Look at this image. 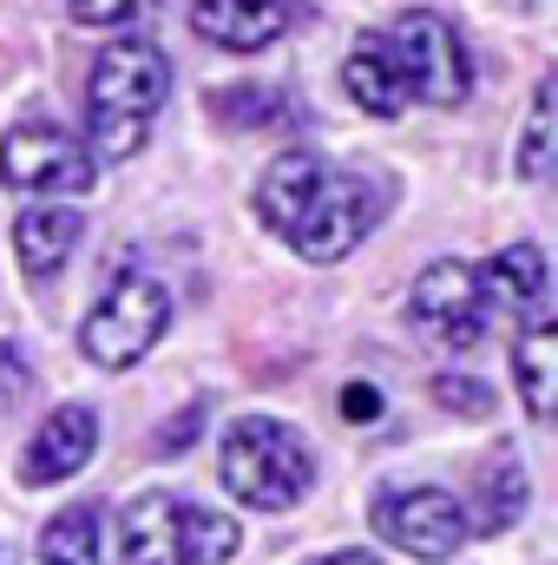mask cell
I'll return each mask as SVG.
<instances>
[{
	"mask_svg": "<svg viewBox=\"0 0 558 565\" xmlns=\"http://www.w3.org/2000/svg\"><path fill=\"white\" fill-rule=\"evenodd\" d=\"M151 7H158V0H66V13H73L79 26H126V20H139Z\"/></svg>",
	"mask_w": 558,
	"mask_h": 565,
	"instance_id": "7402d4cb",
	"label": "cell"
},
{
	"mask_svg": "<svg viewBox=\"0 0 558 565\" xmlns=\"http://www.w3.org/2000/svg\"><path fill=\"white\" fill-rule=\"evenodd\" d=\"M0 565H13V553H7V540H0Z\"/></svg>",
	"mask_w": 558,
	"mask_h": 565,
	"instance_id": "484cf974",
	"label": "cell"
},
{
	"mask_svg": "<svg viewBox=\"0 0 558 565\" xmlns=\"http://www.w3.org/2000/svg\"><path fill=\"white\" fill-rule=\"evenodd\" d=\"M40 565H99V513L60 507L40 533Z\"/></svg>",
	"mask_w": 558,
	"mask_h": 565,
	"instance_id": "e0dca14e",
	"label": "cell"
},
{
	"mask_svg": "<svg viewBox=\"0 0 558 565\" xmlns=\"http://www.w3.org/2000/svg\"><path fill=\"white\" fill-rule=\"evenodd\" d=\"M171 99V60L151 40H106L86 79V151L93 164H126L151 139V119Z\"/></svg>",
	"mask_w": 558,
	"mask_h": 565,
	"instance_id": "7a4b0ae2",
	"label": "cell"
},
{
	"mask_svg": "<svg viewBox=\"0 0 558 565\" xmlns=\"http://www.w3.org/2000/svg\"><path fill=\"white\" fill-rule=\"evenodd\" d=\"M526 500H533L526 467H519L513 454H493V460L480 467V520H473V533H506V526H519Z\"/></svg>",
	"mask_w": 558,
	"mask_h": 565,
	"instance_id": "9a60e30c",
	"label": "cell"
},
{
	"mask_svg": "<svg viewBox=\"0 0 558 565\" xmlns=\"http://www.w3.org/2000/svg\"><path fill=\"white\" fill-rule=\"evenodd\" d=\"M197 434H204V408H178L171 422L158 427V454H184Z\"/></svg>",
	"mask_w": 558,
	"mask_h": 565,
	"instance_id": "603a6c76",
	"label": "cell"
},
{
	"mask_svg": "<svg viewBox=\"0 0 558 565\" xmlns=\"http://www.w3.org/2000/svg\"><path fill=\"white\" fill-rule=\"evenodd\" d=\"M309 565H382L375 553H329V559H309Z\"/></svg>",
	"mask_w": 558,
	"mask_h": 565,
	"instance_id": "d4e9b609",
	"label": "cell"
},
{
	"mask_svg": "<svg viewBox=\"0 0 558 565\" xmlns=\"http://www.w3.org/2000/svg\"><path fill=\"white\" fill-rule=\"evenodd\" d=\"M427 395H433L440 408H453V415H466V422H480V415H493V388H486V382H473V375H460V369H447V375H433V382H427Z\"/></svg>",
	"mask_w": 558,
	"mask_h": 565,
	"instance_id": "ffe728a7",
	"label": "cell"
},
{
	"mask_svg": "<svg viewBox=\"0 0 558 565\" xmlns=\"http://www.w3.org/2000/svg\"><path fill=\"white\" fill-rule=\"evenodd\" d=\"M26 395H33V362H26V355L0 335V415H13Z\"/></svg>",
	"mask_w": 558,
	"mask_h": 565,
	"instance_id": "44dd1931",
	"label": "cell"
},
{
	"mask_svg": "<svg viewBox=\"0 0 558 565\" xmlns=\"http://www.w3.org/2000/svg\"><path fill=\"white\" fill-rule=\"evenodd\" d=\"M513 375H519V402L533 422L552 415V375H558V329L552 322H533L513 349Z\"/></svg>",
	"mask_w": 558,
	"mask_h": 565,
	"instance_id": "2e32d148",
	"label": "cell"
},
{
	"mask_svg": "<svg viewBox=\"0 0 558 565\" xmlns=\"http://www.w3.org/2000/svg\"><path fill=\"white\" fill-rule=\"evenodd\" d=\"M375 533L388 540V546H401L408 559H453L466 540H473V520H466V507L447 493V487H388V493H375Z\"/></svg>",
	"mask_w": 558,
	"mask_h": 565,
	"instance_id": "ba28073f",
	"label": "cell"
},
{
	"mask_svg": "<svg viewBox=\"0 0 558 565\" xmlns=\"http://www.w3.org/2000/svg\"><path fill=\"white\" fill-rule=\"evenodd\" d=\"M244 546V526L217 507L178 500V493H139L119 513V565H224Z\"/></svg>",
	"mask_w": 558,
	"mask_h": 565,
	"instance_id": "277c9868",
	"label": "cell"
},
{
	"mask_svg": "<svg viewBox=\"0 0 558 565\" xmlns=\"http://www.w3.org/2000/svg\"><path fill=\"white\" fill-rule=\"evenodd\" d=\"M217 480L250 513H289L315 487V454L277 415H237L224 427V447H217Z\"/></svg>",
	"mask_w": 558,
	"mask_h": 565,
	"instance_id": "3957f363",
	"label": "cell"
},
{
	"mask_svg": "<svg viewBox=\"0 0 558 565\" xmlns=\"http://www.w3.org/2000/svg\"><path fill=\"white\" fill-rule=\"evenodd\" d=\"M408 316L415 329H427L440 349H473L486 335V289H480V270L460 264V257H440L427 264L408 289Z\"/></svg>",
	"mask_w": 558,
	"mask_h": 565,
	"instance_id": "9c48e42d",
	"label": "cell"
},
{
	"mask_svg": "<svg viewBox=\"0 0 558 565\" xmlns=\"http://www.w3.org/2000/svg\"><path fill=\"white\" fill-rule=\"evenodd\" d=\"M164 329H171V289L158 277H119L93 302V316L79 322V349H86L93 369L119 375V369H132L158 349Z\"/></svg>",
	"mask_w": 558,
	"mask_h": 565,
	"instance_id": "8992f818",
	"label": "cell"
},
{
	"mask_svg": "<svg viewBox=\"0 0 558 565\" xmlns=\"http://www.w3.org/2000/svg\"><path fill=\"white\" fill-rule=\"evenodd\" d=\"M79 237H86L79 204H33V211L13 217V250H20V270H26L33 282L60 277V270L73 264Z\"/></svg>",
	"mask_w": 558,
	"mask_h": 565,
	"instance_id": "4fadbf2b",
	"label": "cell"
},
{
	"mask_svg": "<svg viewBox=\"0 0 558 565\" xmlns=\"http://www.w3.org/2000/svg\"><path fill=\"white\" fill-rule=\"evenodd\" d=\"M93 454H99V408L66 402V408H53L46 422L33 427V440H26V454H20V487H60V480H73Z\"/></svg>",
	"mask_w": 558,
	"mask_h": 565,
	"instance_id": "30bf717a",
	"label": "cell"
},
{
	"mask_svg": "<svg viewBox=\"0 0 558 565\" xmlns=\"http://www.w3.org/2000/svg\"><path fill=\"white\" fill-rule=\"evenodd\" d=\"M388 211V191L315 151H282L257 178V217L309 264H342Z\"/></svg>",
	"mask_w": 558,
	"mask_h": 565,
	"instance_id": "6da1fadb",
	"label": "cell"
},
{
	"mask_svg": "<svg viewBox=\"0 0 558 565\" xmlns=\"http://www.w3.org/2000/svg\"><path fill=\"white\" fill-rule=\"evenodd\" d=\"M382 53H388L395 79H401V93H415L427 106H460V99L473 93L466 40H460V26H453L447 13H433V7L401 13L395 33L382 40Z\"/></svg>",
	"mask_w": 558,
	"mask_h": 565,
	"instance_id": "5b68a950",
	"label": "cell"
},
{
	"mask_svg": "<svg viewBox=\"0 0 558 565\" xmlns=\"http://www.w3.org/2000/svg\"><path fill=\"white\" fill-rule=\"evenodd\" d=\"M480 289H486V309H506L526 329L552 322V277H546V250L539 244H506L500 257H486L480 264Z\"/></svg>",
	"mask_w": 558,
	"mask_h": 565,
	"instance_id": "7c38bea8",
	"label": "cell"
},
{
	"mask_svg": "<svg viewBox=\"0 0 558 565\" xmlns=\"http://www.w3.org/2000/svg\"><path fill=\"white\" fill-rule=\"evenodd\" d=\"M342 86H348V99H355L368 119H401V106H408V93H401V79H395L382 40H368V46H355V53L342 60Z\"/></svg>",
	"mask_w": 558,
	"mask_h": 565,
	"instance_id": "5bb4252c",
	"label": "cell"
},
{
	"mask_svg": "<svg viewBox=\"0 0 558 565\" xmlns=\"http://www.w3.org/2000/svg\"><path fill=\"white\" fill-rule=\"evenodd\" d=\"M342 422H355V427L382 422V388L375 382H348L342 388Z\"/></svg>",
	"mask_w": 558,
	"mask_h": 565,
	"instance_id": "cb8c5ba5",
	"label": "cell"
},
{
	"mask_svg": "<svg viewBox=\"0 0 558 565\" xmlns=\"http://www.w3.org/2000/svg\"><path fill=\"white\" fill-rule=\"evenodd\" d=\"M99 178L93 151L53 119H20L0 139V184L7 191H33V198H86Z\"/></svg>",
	"mask_w": 558,
	"mask_h": 565,
	"instance_id": "52a82bcc",
	"label": "cell"
},
{
	"mask_svg": "<svg viewBox=\"0 0 558 565\" xmlns=\"http://www.w3.org/2000/svg\"><path fill=\"white\" fill-rule=\"evenodd\" d=\"M513 171H519L526 184H539V178L552 171V79L533 86V106H526V132H519V158H513Z\"/></svg>",
	"mask_w": 558,
	"mask_h": 565,
	"instance_id": "ac0fdd59",
	"label": "cell"
},
{
	"mask_svg": "<svg viewBox=\"0 0 558 565\" xmlns=\"http://www.w3.org/2000/svg\"><path fill=\"white\" fill-rule=\"evenodd\" d=\"M211 113H217L224 126H270V119L282 113V99L270 93V86H217Z\"/></svg>",
	"mask_w": 558,
	"mask_h": 565,
	"instance_id": "d6986e66",
	"label": "cell"
},
{
	"mask_svg": "<svg viewBox=\"0 0 558 565\" xmlns=\"http://www.w3.org/2000/svg\"><path fill=\"white\" fill-rule=\"evenodd\" d=\"M191 26L224 53H264L296 26V0H191Z\"/></svg>",
	"mask_w": 558,
	"mask_h": 565,
	"instance_id": "8fae6325",
	"label": "cell"
}]
</instances>
